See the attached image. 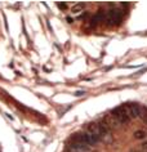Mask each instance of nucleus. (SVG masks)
Segmentation results:
<instances>
[{
    "label": "nucleus",
    "instance_id": "2",
    "mask_svg": "<svg viewBox=\"0 0 147 152\" xmlns=\"http://www.w3.org/2000/svg\"><path fill=\"white\" fill-rule=\"evenodd\" d=\"M111 115L114 116L120 124H127V123H129V120H130V117L128 116V113H127V111H125V108H124V107H116V108H114V110H112Z\"/></svg>",
    "mask_w": 147,
    "mask_h": 152
},
{
    "label": "nucleus",
    "instance_id": "6",
    "mask_svg": "<svg viewBox=\"0 0 147 152\" xmlns=\"http://www.w3.org/2000/svg\"><path fill=\"white\" fill-rule=\"evenodd\" d=\"M103 123H105V125H106L107 128H114V129L119 128V125H120V123H119V121L116 120V119H115V117L112 116V115H108V116L105 117Z\"/></svg>",
    "mask_w": 147,
    "mask_h": 152
},
{
    "label": "nucleus",
    "instance_id": "8",
    "mask_svg": "<svg viewBox=\"0 0 147 152\" xmlns=\"http://www.w3.org/2000/svg\"><path fill=\"white\" fill-rule=\"evenodd\" d=\"M133 137L135 139H143L146 137V133L143 132V130H135L134 132V134H133Z\"/></svg>",
    "mask_w": 147,
    "mask_h": 152
},
{
    "label": "nucleus",
    "instance_id": "4",
    "mask_svg": "<svg viewBox=\"0 0 147 152\" xmlns=\"http://www.w3.org/2000/svg\"><path fill=\"white\" fill-rule=\"evenodd\" d=\"M83 139H84V142L86 144H90V146H94L96 143H98V140H99V138L93 134V133L90 132H86V133H83Z\"/></svg>",
    "mask_w": 147,
    "mask_h": 152
},
{
    "label": "nucleus",
    "instance_id": "11",
    "mask_svg": "<svg viewBox=\"0 0 147 152\" xmlns=\"http://www.w3.org/2000/svg\"><path fill=\"white\" fill-rule=\"evenodd\" d=\"M85 94L84 90H78V92H75V97H83Z\"/></svg>",
    "mask_w": 147,
    "mask_h": 152
},
{
    "label": "nucleus",
    "instance_id": "13",
    "mask_svg": "<svg viewBox=\"0 0 147 152\" xmlns=\"http://www.w3.org/2000/svg\"><path fill=\"white\" fill-rule=\"evenodd\" d=\"M67 22H69V23H72V18H71V17H67Z\"/></svg>",
    "mask_w": 147,
    "mask_h": 152
},
{
    "label": "nucleus",
    "instance_id": "7",
    "mask_svg": "<svg viewBox=\"0 0 147 152\" xmlns=\"http://www.w3.org/2000/svg\"><path fill=\"white\" fill-rule=\"evenodd\" d=\"M105 16H106V14H105L103 12H98L96 16L93 17V22H92V25L93 26H96L97 23H99V22H102V21H105Z\"/></svg>",
    "mask_w": 147,
    "mask_h": 152
},
{
    "label": "nucleus",
    "instance_id": "3",
    "mask_svg": "<svg viewBox=\"0 0 147 152\" xmlns=\"http://www.w3.org/2000/svg\"><path fill=\"white\" fill-rule=\"evenodd\" d=\"M124 108H125L128 116L133 117V119H135V117H139V116L142 115L141 108H139L137 104H134V103H128V104L124 106Z\"/></svg>",
    "mask_w": 147,
    "mask_h": 152
},
{
    "label": "nucleus",
    "instance_id": "12",
    "mask_svg": "<svg viewBox=\"0 0 147 152\" xmlns=\"http://www.w3.org/2000/svg\"><path fill=\"white\" fill-rule=\"evenodd\" d=\"M141 148H142V150H147V142H143L141 144Z\"/></svg>",
    "mask_w": 147,
    "mask_h": 152
},
{
    "label": "nucleus",
    "instance_id": "5",
    "mask_svg": "<svg viewBox=\"0 0 147 152\" xmlns=\"http://www.w3.org/2000/svg\"><path fill=\"white\" fill-rule=\"evenodd\" d=\"M70 150L72 152H86L89 150V147H88V144L81 143V142H71Z\"/></svg>",
    "mask_w": 147,
    "mask_h": 152
},
{
    "label": "nucleus",
    "instance_id": "10",
    "mask_svg": "<svg viewBox=\"0 0 147 152\" xmlns=\"http://www.w3.org/2000/svg\"><path fill=\"white\" fill-rule=\"evenodd\" d=\"M58 8H61V9H63V10H66L67 9V7H69V4H66V3H58Z\"/></svg>",
    "mask_w": 147,
    "mask_h": 152
},
{
    "label": "nucleus",
    "instance_id": "9",
    "mask_svg": "<svg viewBox=\"0 0 147 152\" xmlns=\"http://www.w3.org/2000/svg\"><path fill=\"white\" fill-rule=\"evenodd\" d=\"M83 5H84V4H76V5H74L72 7V13H79L81 10V8H83Z\"/></svg>",
    "mask_w": 147,
    "mask_h": 152
},
{
    "label": "nucleus",
    "instance_id": "1",
    "mask_svg": "<svg viewBox=\"0 0 147 152\" xmlns=\"http://www.w3.org/2000/svg\"><path fill=\"white\" fill-rule=\"evenodd\" d=\"M121 12L118 9H110L108 13L105 16V21L107 25H120L121 23Z\"/></svg>",
    "mask_w": 147,
    "mask_h": 152
}]
</instances>
